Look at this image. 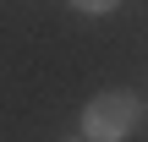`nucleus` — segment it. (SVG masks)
<instances>
[{"mask_svg": "<svg viewBox=\"0 0 148 142\" xmlns=\"http://www.w3.org/2000/svg\"><path fill=\"white\" fill-rule=\"evenodd\" d=\"M66 142H82V137H66Z\"/></svg>", "mask_w": 148, "mask_h": 142, "instance_id": "obj_3", "label": "nucleus"}, {"mask_svg": "<svg viewBox=\"0 0 148 142\" xmlns=\"http://www.w3.org/2000/svg\"><path fill=\"white\" fill-rule=\"evenodd\" d=\"M143 126V99L132 88H104L82 104V142H126Z\"/></svg>", "mask_w": 148, "mask_h": 142, "instance_id": "obj_1", "label": "nucleus"}, {"mask_svg": "<svg viewBox=\"0 0 148 142\" xmlns=\"http://www.w3.org/2000/svg\"><path fill=\"white\" fill-rule=\"evenodd\" d=\"M71 11H82V16H104V11H115V5H110V0H77Z\"/></svg>", "mask_w": 148, "mask_h": 142, "instance_id": "obj_2", "label": "nucleus"}]
</instances>
